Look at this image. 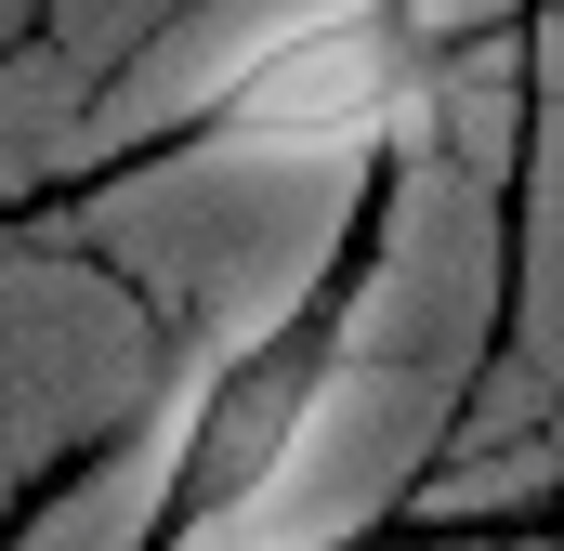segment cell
<instances>
[{
    "instance_id": "1",
    "label": "cell",
    "mask_w": 564,
    "mask_h": 551,
    "mask_svg": "<svg viewBox=\"0 0 564 551\" xmlns=\"http://www.w3.org/2000/svg\"><path fill=\"white\" fill-rule=\"evenodd\" d=\"M394 237H408V144H368L328 250L302 263V289H276L224 355L184 368V395L158 420V460H144V512L119 551H224L276 512V486L302 473L315 420L341 408L355 342H368V315L394 289Z\"/></svg>"
},
{
    "instance_id": "2",
    "label": "cell",
    "mask_w": 564,
    "mask_h": 551,
    "mask_svg": "<svg viewBox=\"0 0 564 551\" xmlns=\"http://www.w3.org/2000/svg\"><path fill=\"white\" fill-rule=\"evenodd\" d=\"M459 79V40L433 26V0H302L276 13L224 79H197L144 158L119 171H171V158H368V144H421V119Z\"/></svg>"
},
{
    "instance_id": "3",
    "label": "cell",
    "mask_w": 564,
    "mask_h": 551,
    "mask_svg": "<svg viewBox=\"0 0 564 551\" xmlns=\"http://www.w3.org/2000/svg\"><path fill=\"white\" fill-rule=\"evenodd\" d=\"M421 499H394V512H355V526H302V539H224V551H421Z\"/></svg>"
},
{
    "instance_id": "4",
    "label": "cell",
    "mask_w": 564,
    "mask_h": 551,
    "mask_svg": "<svg viewBox=\"0 0 564 551\" xmlns=\"http://www.w3.org/2000/svg\"><path fill=\"white\" fill-rule=\"evenodd\" d=\"M79 473H93V446H79V460H53V473H26V486L0 499V551H26V539H40V526L79 499Z\"/></svg>"
}]
</instances>
